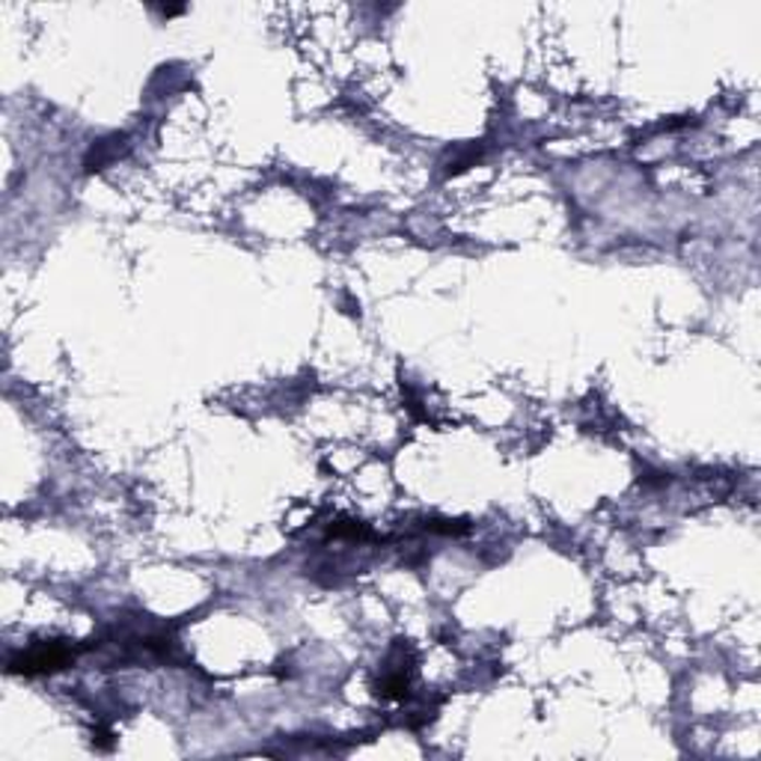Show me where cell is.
Here are the masks:
<instances>
[{
    "label": "cell",
    "instance_id": "6da1fadb",
    "mask_svg": "<svg viewBox=\"0 0 761 761\" xmlns=\"http://www.w3.org/2000/svg\"><path fill=\"white\" fill-rule=\"evenodd\" d=\"M72 657H74L72 648H66V645L60 643L33 645L31 652H22L19 657H12L10 672H15V676H45V672H57V669H63Z\"/></svg>",
    "mask_w": 761,
    "mask_h": 761
}]
</instances>
